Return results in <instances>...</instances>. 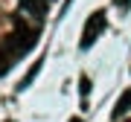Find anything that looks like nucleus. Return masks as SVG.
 I'll return each mask as SVG.
<instances>
[{"instance_id": "f257e3e1", "label": "nucleus", "mask_w": 131, "mask_h": 122, "mask_svg": "<svg viewBox=\"0 0 131 122\" xmlns=\"http://www.w3.org/2000/svg\"><path fill=\"white\" fill-rule=\"evenodd\" d=\"M35 38H38V32H35V29L24 26V29H18L15 35H9V38H6L3 50H12V55H24L26 50H32V47H35Z\"/></svg>"}, {"instance_id": "f03ea898", "label": "nucleus", "mask_w": 131, "mask_h": 122, "mask_svg": "<svg viewBox=\"0 0 131 122\" xmlns=\"http://www.w3.org/2000/svg\"><path fill=\"white\" fill-rule=\"evenodd\" d=\"M105 23H108L105 12H93V15L88 18V23H84V32H82V50H90V44H93L99 35H102Z\"/></svg>"}, {"instance_id": "7ed1b4c3", "label": "nucleus", "mask_w": 131, "mask_h": 122, "mask_svg": "<svg viewBox=\"0 0 131 122\" xmlns=\"http://www.w3.org/2000/svg\"><path fill=\"white\" fill-rule=\"evenodd\" d=\"M128 108H131V90H125V93L119 96V102H117V108H114V119H117V116H122V113H125Z\"/></svg>"}, {"instance_id": "20e7f679", "label": "nucleus", "mask_w": 131, "mask_h": 122, "mask_svg": "<svg viewBox=\"0 0 131 122\" xmlns=\"http://www.w3.org/2000/svg\"><path fill=\"white\" fill-rule=\"evenodd\" d=\"M24 3V9H29L32 15H44L47 12V0H20Z\"/></svg>"}, {"instance_id": "39448f33", "label": "nucleus", "mask_w": 131, "mask_h": 122, "mask_svg": "<svg viewBox=\"0 0 131 122\" xmlns=\"http://www.w3.org/2000/svg\"><path fill=\"white\" fill-rule=\"evenodd\" d=\"M38 70H41V61H35V64L29 67V73L24 76V81L18 84V90H24V87H29V84H32V81H35V76H38Z\"/></svg>"}, {"instance_id": "423d86ee", "label": "nucleus", "mask_w": 131, "mask_h": 122, "mask_svg": "<svg viewBox=\"0 0 131 122\" xmlns=\"http://www.w3.org/2000/svg\"><path fill=\"white\" fill-rule=\"evenodd\" d=\"M79 93H82V99L90 93V79H88V76H82V79H79Z\"/></svg>"}, {"instance_id": "0eeeda50", "label": "nucleus", "mask_w": 131, "mask_h": 122, "mask_svg": "<svg viewBox=\"0 0 131 122\" xmlns=\"http://www.w3.org/2000/svg\"><path fill=\"white\" fill-rule=\"evenodd\" d=\"M12 55H6V52H0V73H6V70H9V67H12V61H9Z\"/></svg>"}, {"instance_id": "6e6552de", "label": "nucleus", "mask_w": 131, "mask_h": 122, "mask_svg": "<svg viewBox=\"0 0 131 122\" xmlns=\"http://www.w3.org/2000/svg\"><path fill=\"white\" fill-rule=\"evenodd\" d=\"M114 3H117V6H128L131 0H114Z\"/></svg>"}, {"instance_id": "1a4fd4ad", "label": "nucleus", "mask_w": 131, "mask_h": 122, "mask_svg": "<svg viewBox=\"0 0 131 122\" xmlns=\"http://www.w3.org/2000/svg\"><path fill=\"white\" fill-rule=\"evenodd\" d=\"M70 122H82V119H79V116H73V119H70Z\"/></svg>"}, {"instance_id": "9d476101", "label": "nucleus", "mask_w": 131, "mask_h": 122, "mask_svg": "<svg viewBox=\"0 0 131 122\" xmlns=\"http://www.w3.org/2000/svg\"><path fill=\"white\" fill-rule=\"evenodd\" d=\"M125 122H131V119H125Z\"/></svg>"}]
</instances>
